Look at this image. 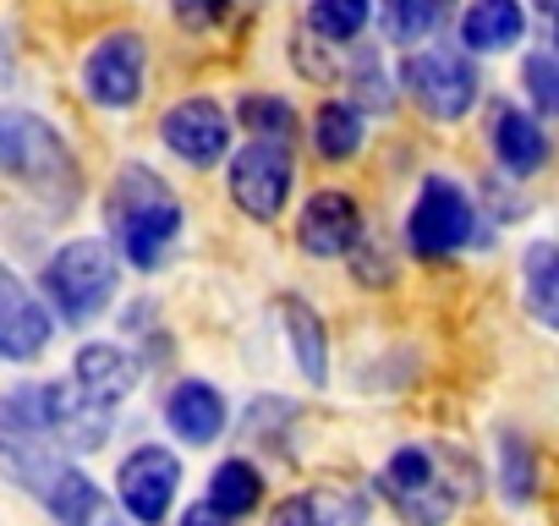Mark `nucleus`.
Segmentation results:
<instances>
[{"mask_svg":"<svg viewBox=\"0 0 559 526\" xmlns=\"http://www.w3.org/2000/svg\"><path fill=\"white\" fill-rule=\"evenodd\" d=\"M0 471L39 499L67 471L61 439L50 428V384H17L0 395Z\"/></svg>","mask_w":559,"mask_h":526,"instance_id":"obj_1","label":"nucleus"},{"mask_svg":"<svg viewBox=\"0 0 559 526\" xmlns=\"http://www.w3.org/2000/svg\"><path fill=\"white\" fill-rule=\"evenodd\" d=\"M110 230L132 270H159L165 247L181 236V203L148 165H127L110 187Z\"/></svg>","mask_w":559,"mask_h":526,"instance_id":"obj_2","label":"nucleus"},{"mask_svg":"<svg viewBox=\"0 0 559 526\" xmlns=\"http://www.w3.org/2000/svg\"><path fill=\"white\" fill-rule=\"evenodd\" d=\"M116 280H121V263H116L110 241H67L45 270V291L67 324L99 319L116 297Z\"/></svg>","mask_w":559,"mask_h":526,"instance_id":"obj_3","label":"nucleus"},{"mask_svg":"<svg viewBox=\"0 0 559 526\" xmlns=\"http://www.w3.org/2000/svg\"><path fill=\"white\" fill-rule=\"evenodd\" d=\"M379 493L395 504V515L406 526H444L450 510H455V488L444 482L439 471V455L433 450H395L384 466H379Z\"/></svg>","mask_w":559,"mask_h":526,"instance_id":"obj_4","label":"nucleus"},{"mask_svg":"<svg viewBox=\"0 0 559 526\" xmlns=\"http://www.w3.org/2000/svg\"><path fill=\"white\" fill-rule=\"evenodd\" d=\"M401 83L439 121H461L477 105V67L461 50H412L401 67Z\"/></svg>","mask_w":559,"mask_h":526,"instance_id":"obj_5","label":"nucleus"},{"mask_svg":"<svg viewBox=\"0 0 559 526\" xmlns=\"http://www.w3.org/2000/svg\"><path fill=\"white\" fill-rule=\"evenodd\" d=\"M472 203L466 192L450 181V176H428L417 203H412V219H406V241L417 258H450L472 241Z\"/></svg>","mask_w":559,"mask_h":526,"instance_id":"obj_6","label":"nucleus"},{"mask_svg":"<svg viewBox=\"0 0 559 526\" xmlns=\"http://www.w3.org/2000/svg\"><path fill=\"white\" fill-rule=\"evenodd\" d=\"M0 165L34 187H50V192H72V181H78L67 143L34 116H0Z\"/></svg>","mask_w":559,"mask_h":526,"instance_id":"obj_7","label":"nucleus"},{"mask_svg":"<svg viewBox=\"0 0 559 526\" xmlns=\"http://www.w3.org/2000/svg\"><path fill=\"white\" fill-rule=\"evenodd\" d=\"M143 67H148V50H143V34H105L88 61H83V94L105 110H127L138 105L143 94Z\"/></svg>","mask_w":559,"mask_h":526,"instance_id":"obj_8","label":"nucleus"},{"mask_svg":"<svg viewBox=\"0 0 559 526\" xmlns=\"http://www.w3.org/2000/svg\"><path fill=\"white\" fill-rule=\"evenodd\" d=\"M230 198L247 219H280L292 198V154L274 143H247L230 159Z\"/></svg>","mask_w":559,"mask_h":526,"instance_id":"obj_9","label":"nucleus"},{"mask_svg":"<svg viewBox=\"0 0 559 526\" xmlns=\"http://www.w3.org/2000/svg\"><path fill=\"white\" fill-rule=\"evenodd\" d=\"M176 482H181V461L170 450H159V444L132 450L121 461V471H116V493H121L127 515L143 521V526H159L165 521V510L176 499Z\"/></svg>","mask_w":559,"mask_h":526,"instance_id":"obj_10","label":"nucleus"},{"mask_svg":"<svg viewBox=\"0 0 559 526\" xmlns=\"http://www.w3.org/2000/svg\"><path fill=\"white\" fill-rule=\"evenodd\" d=\"M159 138L170 154H181L187 165H214L230 148V116L214 99H181L176 110H165Z\"/></svg>","mask_w":559,"mask_h":526,"instance_id":"obj_11","label":"nucleus"},{"mask_svg":"<svg viewBox=\"0 0 559 526\" xmlns=\"http://www.w3.org/2000/svg\"><path fill=\"white\" fill-rule=\"evenodd\" d=\"M297 241L302 252L313 258H341V252H357L362 241V208L352 192H313L297 214Z\"/></svg>","mask_w":559,"mask_h":526,"instance_id":"obj_12","label":"nucleus"},{"mask_svg":"<svg viewBox=\"0 0 559 526\" xmlns=\"http://www.w3.org/2000/svg\"><path fill=\"white\" fill-rule=\"evenodd\" d=\"M50 313L34 302V291L0 263V357L7 362H34L50 346Z\"/></svg>","mask_w":559,"mask_h":526,"instance_id":"obj_13","label":"nucleus"},{"mask_svg":"<svg viewBox=\"0 0 559 526\" xmlns=\"http://www.w3.org/2000/svg\"><path fill=\"white\" fill-rule=\"evenodd\" d=\"M67 384H72V390H83L94 406L116 411V406L138 390V362H132V351L94 340V346H83V351H78V362H72V379H67Z\"/></svg>","mask_w":559,"mask_h":526,"instance_id":"obj_14","label":"nucleus"},{"mask_svg":"<svg viewBox=\"0 0 559 526\" xmlns=\"http://www.w3.org/2000/svg\"><path fill=\"white\" fill-rule=\"evenodd\" d=\"M165 422H170L176 439L209 444V439H219V428H225V395H219L214 384H203V379H181V384L165 395Z\"/></svg>","mask_w":559,"mask_h":526,"instance_id":"obj_15","label":"nucleus"},{"mask_svg":"<svg viewBox=\"0 0 559 526\" xmlns=\"http://www.w3.org/2000/svg\"><path fill=\"white\" fill-rule=\"evenodd\" d=\"M521 34H526L521 0H472L461 17V45L477 56H499V50L521 45Z\"/></svg>","mask_w":559,"mask_h":526,"instance_id":"obj_16","label":"nucleus"},{"mask_svg":"<svg viewBox=\"0 0 559 526\" xmlns=\"http://www.w3.org/2000/svg\"><path fill=\"white\" fill-rule=\"evenodd\" d=\"M493 154H499V165H504L510 176H532V170L548 159V138H543V127H537L526 110L504 105V110L493 116Z\"/></svg>","mask_w":559,"mask_h":526,"instance_id":"obj_17","label":"nucleus"},{"mask_svg":"<svg viewBox=\"0 0 559 526\" xmlns=\"http://www.w3.org/2000/svg\"><path fill=\"white\" fill-rule=\"evenodd\" d=\"M263 499V477H258V466L252 461H219L214 466V477H209V499L203 504H214L219 515H247L252 504Z\"/></svg>","mask_w":559,"mask_h":526,"instance_id":"obj_18","label":"nucleus"},{"mask_svg":"<svg viewBox=\"0 0 559 526\" xmlns=\"http://www.w3.org/2000/svg\"><path fill=\"white\" fill-rule=\"evenodd\" d=\"M286 335H292V351H297V362H302V373L313 379V384H324L330 379V340H324V324H319V313L308 308V302H286Z\"/></svg>","mask_w":559,"mask_h":526,"instance_id":"obj_19","label":"nucleus"},{"mask_svg":"<svg viewBox=\"0 0 559 526\" xmlns=\"http://www.w3.org/2000/svg\"><path fill=\"white\" fill-rule=\"evenodd\" d=\"M450 7L455 0H384V28L395 45H423L428 34H439Z\"/></svg>","mask_w":559,"mask_h":526,"instance_id":"obj_20","label":"nucleus"},{"mask_svg":"<svg viewBox=\"0 0 559 526\" xmlns=\"http://www.w3.org/2000/svg\"><path fill=\"white\" fill-rule=\"evenodd\" d=\"M236 116H241V127L252 132V143H274V148H286V143L297 138V110H292L286 99L247 94V99L236 105Z\"/></svg>","mask_w":559,"mask_h":526,"instance_id":"obj_21","label":"nucleus"},{"mask_svg":"<svg viewBox=\"0 0 559 526\" xmlns=\"http://www.w3.org/2000/svg\"><path fill=\"white\" fill-rule=\"evenodd\" d=\"M313 143H319L324 159H352V154L362 148V116H357V105L330 99V105L313 116Z\"/></svg>","mask_w":559,"mask_h":526,"instance_id":"obj_22","label":"nucleus"},{"mask_svg":"<svg viewBox=\"0 0 559 526\" xmlns=\"http://www.w3.org/2000/svg\"><path fill=\"white\" fill-rule=\"evenodd\" d=\"M373 17V0H313L308 7V28L330 45H352Z\"/></svg>","mask_w":559,"mask_h":526,"instance_id":"obj_23","label":"nucleus"},{"mask_svg":"<svg viewBox=\"0 0 559 526\" xmlns=\"http://www.w3.org/2000/svg\"><path fill=\"white\" fill-rule=\"evenodd\" d=\"M554 258H559L554 241H537V247L526 252V302H532V313H537L543 324L559 319V286H554L559 263H554Z\"/></svg>","mask_w":559,"mask_h":526,"instance_id":"obj_24","label":"nucleus"},{"mask_svg":"<svg viewBox=\"0 0 559 526\" xmlns=\"http://www.w3.org/2000/svg\"><path fill=\"white\" fill-rule=\"evenodd\" d=\"M499 482H504V499L510 504H532L537 493V466H532V444L504 433L499 439Z\"/></svg>","mask_w":559,"mask_h":526,"instance_id":"obj_25","label":"nucleus"},{"mask_svg":"<svg viewBox=\"0 0 559 526\" xmlns=\"http://www.w3.org/2000/svg\"><path fill=\"white\" fill-rule=\"evenodd\" d=\"M308 515H313V526H368V510H362V499H352V493H335V488H319V493H308Z\"/></svg>","mask_w":559,"mask_h":526,"instance_id":"obj_26","label":"nucleus"},{"mask_svg":"<svg viewBox=\"0 0 559 526\" xmlns=\"http://www.w3.org/2000/svg\"><path fill=\"white\" fill-rule=\"evenodd\" d=\"M526 88H532V105L548 116L559 105V72H554V56H526Z\"/></svg>","mask_w":559,"mask_h":526,"instance_id":"obj_27","label":"nucleus"},{"mask_svg":"<svg viewBox=\"0 0 559 526\" xmlns=\"http://www.w3.org/2000/svg\"><path fill=\"white\" fill-rule=\"evenodd\" d=\"M170 7H176V17H181V28H214L225 12H230V0H170Z\"/></svg>","mask_w":559,"mask_h":526,"instance_id":"obj_28","label":"nucleus"},{"mask_svg":"<svg viewBox=\"0 0 559 526\" xmlns=\"http://www.w3.org/2000/svg\"><path fill=\"white\" fill-rule=\"evenodd\" d=\"M274 526H313V515H308V499H286L274 510Z\"/></svg>","mask_w":559,"mask_h":526,"instance_id":"obj_29","label":"nucleus"},{"mask_svg":"<svg viewBox=\"0 0 559 526\" xmlns=\"http://www.w3.org/2000/svg\"><path fill=\"white\" fill-rule=\"evenodd\" d=\"M181 526H236L230 515H219L214 504H192L187 515H181Z\"/></svg>","mask_w":559,"mask_h":526,"instance_id":"obj_30","label":"nucleus"},{"mask_svg":"<svg viewBox=\"0 0 559 526\" xmlns=\"http://www.w3.org/2000/svg\"><path fill=\"white\" fill-rule=\"evenodd\" d=\"M83 526H121V515H116V510H110V499H105V504H99V510H94Z\"/></svg>","mask_w":559,"mask_h":526,"instance_id":"obj_31","label":"nucleus"},{"mask_svg":"<svg viewBox=\"0 0 559 526\" xmlns=\"http://www.w3.org/2000/svg\"><path fill=\"white\" fill-rule=\"evenodd\" d=\"M537 7H543V12H548V7H554V0H537Z\"/></svg>","mask_w":559,"mask_h":526,"instance_id":"obj_32","label":"nucleus"}]
</instances>
